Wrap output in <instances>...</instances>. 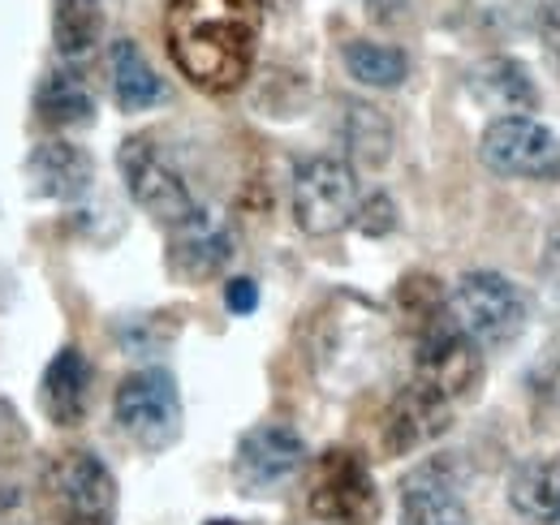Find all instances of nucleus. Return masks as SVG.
<instances>
[{
  "instance_id": "nucleus-12",
  "label": "nucleus",
  "mask_w": 560,
  "mask_h": 525,
  "mask_svg": "<svg viewBox=\"0 0 560 525\" xmlns=\"http://www.w3.org/2000/svg\"><path fill=\"white\" fill-rule=\"evenodd\" d=\"M448 418H453V405L435 388H427V384L415 380V384H406V393L393 400V409L384 418V448L397 453V457L415 453L427 440L448 431Z\"/></svg>"
},
{
  "instance_id": "nucleus-5",
  "label": "nucleus",
  "mask_w": 560,
  "mask_h": 525,
  "mask_svg": "<svg viewBox=\"0 0 560 525\" xmlns=\"http://www.w3.org/2000/svg\"><path fill=\"white\" fill-rule=\"evenodd\" d=\"M117 164H121V177H126V190L139 202L151 220H160L168 233L190 224L203 207L195 202V195L186 190V182L177 177V168L160 155V147L147 138V133H135L121 142L117 151Z\"/></svg>"
},
{
  "instance_id": "nucleus-15",
  "label": "nucleus",
  "mask_w": 560,
  "mask_h": 525,
  "mask_svg": "<svg viewBox=\"0 0 560 525\" xmlns=\"http://www.w3.org/2000/svg\"><path fill=\"white\" fill-rule=\"evenodd\" d=\"M470 95L479 104H488L491 113L504 117H522L539 108V86L530 78V69L517 57H488L470 69Z\"/></svg>"
},
{
  "instance_id": "nucleus-18",
  "label": "nucleus",
  "mask_w": 560,
  "mask_h": 525,
  "mask_svg": "<svg viewBox=\"0 0 560 525\" xmlns=\"http://www.w3.org/2000/svg\"><path fill=\"white\" fill-rule=\"evenodd\" d=\"M108 73H113V100L121 113H142L164 100V82L155 78V69L135 39H117L108 48Z\"/></svg>"
},
{
  "instance_id": "nucleus-7",
  "label": "nucleus",
  "mask_w": 560,
  "mask_h": 525,
  "mask_svg": "<svg viewBox=\"0 0 560 525\" xmlns=\"http://www.w3.org/2000/svg\"><path fill=\"white\" fill-rule=\"evenodd\" d=\"M479 160L495 177L522 182H557L560 138L535 117H495L479 138Z\"/></svg>"
},
{
  "instance_id": "nucleus-6",
  "label": "nucleus",
  "mask_w": 560,
  "mask_h": 525,
  "mask_svg": "<svg viewBox=\"0 0 560 525\" xmlns=\"http://www.w3.org/2000/svg\"><path fill=\"white\" fill-rule=\"evenodd\" d=\"M306 504L324 525H375L380 517L375 478H371L366 460L350 448H328L315 460Z\"/></svg>"
},
{
  "instance_id": "nucleus-13",
  "label": "nucleus",
  "mask_w": 560,
  "mask_h": 525,
  "mask_svg": "<svg viewBox=\"0 0 560 525\" xmlns=\"http://www.w3.org/2000/svg\"><path fill=\"white\" fill-rule=\"evenodd\" d=\"M233 259V233L208 215L199 211L190 224L173 229V242H168V271L177 280H190V284H203L211 276H220L224 267Z\"/></svg>"
},
{
  "instance_id": "nucleus-19",
  "label": "nucleus",
  "mask_w": 560,
  "mask_h": 525,
  "mask_svg": "<svg viewBox=\"0 0 560 525\" xmlns=\"http://www.w3.org/2000/svg\"><path fill=\"white\" fill-rule=\"evenodd\" d=\"M35 108H39V121L52 126V130H78V126L95 121V95L70 69H57V73L44 78V86L35 95Z\"/></svg>"
},
{
  "instance_id": "nucleus-23",
  "label": "nucleus",
  "mask_w": 560,
  "mask_h": 525,
  "mask_svg": "<svg viewBox=\"0 0 560 525\" xmlns=\"http://www.w3.org/2000/svg\"><path fill=\"white\" fill-rule=\"evenodd\" d=\"M397 302H401L410 328L419 331V336L427 328H435V324L448 315V302L440 298V284H435L431 276H406L401 289H397Z\"/></svg>"
},
{
  "instance_id": "nucleus-20",
  "label": "nucleus",
  "mask_w": 560,
  "mask_h": 525,
  "mask_svg": "<svg viewBox=\"0 0 560 525\" xmlns=\"http://www.w3.org/2000/svg\"><path fill=\"white\" fill-rule=\"evenodd\" d=\"M100 35H104V9H100V0H57L52 39H57V52L66 61H78V57L95 52Z\"/></svg>"
},
{
  "instance_id": "nucleus-14",
  "label": "nucleus",
  "mask_w": 560,
  "mask_h": 525,
  "mask_svg": "<svg viewBox=\"0 0 560 525\" xmlns=\"http://www.w3.org/2000/svg\"><path fill=\"white\" fill-rule=\"evenodd\" d=\"M26 182L39 198H52V202H73L91 190L95 182V160L73 147L66 138H48L31 151L26 160Z\"/></svg>"
},
{
  "instance_id": "nucleus-4",
  "label": "nucleus",
  "mask_w": 560,
  "mask_h": 525,
  "mask_svg": "<svg viewBox=\"0 0 560 525\" xmlns=\"http://www.w3.org/2000/svg\"><path fill=\"white\" fill-rule=\"evenodd\" d=\"M353 168L337 155H311L293 168V220L306 237H332L358 215Z\"/></svg>"
},
{
  "instance_id": "nucleus-1",
  "label": "nucleus",
  "mask_w": 560,
  "mask_h": 525,
  "mask_svg": "<svg viewBox=\"0 0 560 525\" xmlns=\"http://www.w3.org/2000/svg\"><path fill=\"white\" fill-rule=\"evenodd\" d=\"M259 31L264 0H168L164 9L173 66L208 95H229L250 78Z\"/></svg>"
},
{
  "instance_id": "nucleus-25",
  "label": "nucleus",
  "mask_w": 560,
  "mask_h": 525,
  "mask_svg": "<svg viewBox=\"0 0 560 525\" xmlns=\"http://www.w3.org/2000/svg\"><path fill=\"white\" fill-rule=\"evenodd\" d=\"M224 306H229L233 315H255V306H259V284L246 280V276L229 280V284H224Z\"/></svg>"
},
{
  "instance_id": "nucleus-27",
  "label": "nucleus",
  "mask_w": 560,
  "mask_h": 525,
  "mask_svg": "<svg viewBox=\"0 0 560 525\" xmlns=\"http://www.w3.org/2000/svg\"><path fill=\"white\" fill-rule=\"evenodd\" d=\"M362 4H366V13L375 22H393V18H401L410 9V0H362Z\"/></svg>"
},
{
  "instance_id": "nucleus-26",
  "label": "nucleus",
  "mask_w": 560,
  "mask_h": 525,
  "mask_svg": "<svg viewBox=\"0 0 560 525\" xmlns=\"http://www.w3.org/2000/svg\"><path fill=\"white\" fill-rule=\"evenodd\" d=\"M539 39H544L548 57L560 66V0H548V4L539 9Z\"/></svg>"
},
{
  "instance_id": "nucleus-9",
  "label": "nucleus",
  "mask_w": 560,
  "mask_h": 525,
  "mask_svg": "<svg viewBox=\"0 0 560 525\" xmlns=\"http://www.w3.org/2000/svg\"><path fill=\"white\" fill-rule=\"evenodd\" d=\"M415 380L435 388L448 405L462 396L479 393L483 384V358L479 345L457 328L448 315L419 336V358H415Z\"/></svg>"
},
{
  "instance_id": "nucleus-29",
  "label": "nucleus",
  "mask_w": 560,
  "mask_h": 525,
  "mask_svg": "<svg viewBox=\"0 0 560 525\" xmlns=\"http://www.w3.org/2000/svg\"><path fill=\"white\" fill-rule=\"evenodd\" d=\"M13 422H18V418H13V413H9V405L0 400V440H4L9 431H13Z\"/></svg>"
},
{
  "instance_id": "nucleus-22",
  "label": "nucleus",
  "mask_w": 560,
  "mask_h": 525,
  "mask_svg": "<svg viewBox=\"0 0 560 525\" xmlns=\"http://www.w3.org/2000/svg\"><path fill=\"white\" fill-rule=\"evenodd\" d=\"M346 142H350L358 164L380 168L388 160V151H393V126H388V117L380 108L350 104V113H346Z\"/></svg>"
},
{
  "instance_id": "nucleus-31",
  "label": "nucleus",
  "mask_w": 560,
  "mask_h": 525,
  "mask_svg": "<svg viewBox=\"0 0 560 525\" xmlns=\"http://www.w3.org/2000/svg\"><path fill=\"white\" fill-rule=\"evenodd\" d=\"M208 525H242V522H229V517H220V522H208Z\"/></svg>"
},
{
  "instance_id": "nucleus-10",
  "label": "nucleus",
  "mask_w": 560,
  "mask_h": 525,
  "mask_svg": "<svg viewBox=\"0 0 560 525\" xmlns=\"http://www.w3.org/2000/svg\"><path fill=\"white\" fill-rule=\"evenodd\" d=\"M52 504L66 517H113L117 509V478L95 453H61L48 465Z\"/></svg>"
},
{
  "instance_id": "nucleus-21",
  "label": "nucleus",
  "mask_w": 560,
  "mask_h": 525,
  "mask_svg": "<svg viewBox=\"0 0 560 525\" xmlns=\"http://www.w3.org/2000/svg\"><path fill=\"white\" fill-rule=\"evenodd\" d=\"M346 69L362 86L388 91V86H401L410 78V57L401 48H388V44L353 39V44H346Z\"/></svg>"
},
{
  "instance_id": "nucleus-11",
  "label": "nucleus",
  "mask_w": 560,
  "mask_h": 525,
  "mask_svg": "<svg viewBox=\"0 0 560 525\" xmlns=\"http://www.w3.org/2000/svg\"><path fill=\"white\" fill-rule=\"evenodd\" d=\"M401 522L406 525H470L462 500V478L448 457H427L401 478Z\"/></svg>"
},
{
  "instance_id": "nucleus-17",
  "label": "nucleus",
  "mask_w": 560,
  "mask_h": 525,
  "mask_svg": "<svg viewBox=\"0 0 560 525\" xmlns=\"http://www.w3.org/2000/svg\"><path fill=\"white\" fill-rule=\"evenodd\" d=\"M509 504L526 522H560V453L552 457H526L509 478Z\"/></svg>"
},
{
  "instance_id": "nucleus-28",
  "label": "nucleus",
  "mask_w": 560,
  "mask_h": 525,
  "mask_svg": "<svg viewBox=\"0 0 560 525\" xmlns=\"http://www.w3.org/2000/svg\"><path fill=\"white\" fill-rule=\"evenodd\" d=\"M544 289H548V302L560 311V255L544 267Z\"/></svg>"
},
{
  "instance_id": "nucleus-30",
  "label": "nucleus",
  "mask_w": 560,
  "mask_h": 525,
  "mask_svg": "<svg viewBox=\"0 0 560 525\" xmlns=\"http://www.w3.org/2000/svg\"><path fill=\"white\" fill-rule=\"evenodd\" d=\"M61 525H113V517H66Z\"/></svg>"
},
{
  "instance_id": "nucleus-2",
  "label": "nucleus",
  "mask_w": 560,
  "mask_h": 525,
  "mask_svg": "<svg viewBox=\"0 0 560 525\" xmlns=\"http://www.w3.org/2000/svg\"><path fill=\"white\" fill-rule=\"evenodd\" d=\"M448 319L466 331L479 349H504L530 324V302L500 271H466L453 284Z\"/></svg>"
},
{
  "instance_id": "nucleus-8",
  "label": "nucleus",
  "mask_w": 560,
  "mask_h": 525,
  "mask_svg": "<svg viewBox=\"0 0 560 525\" xmlns=\"http://www.w3.org/2000/svg\"><path fill=\"white\" fill-rule=\"evenodd\" d=\"M306 465V444L293 427L284 422H264V427H250L242 440H237V453H233V482L246 491V495H272L280 487H289Z\"/></svg>"
},
{
  "instance_id": "nucleus-16",
  "label": "nucleus",
  "mask_w": 560,
  "mask_h": 525,
  "mask_svg": "<svg viewBox=\"0 0 560 525\" xmlns=\"http://www.w3.org/2000/svg\"><path fill=\"white\" fill-rule=\"evenodd\" d=\"M86 400H91V362L82 358V349L66 345L39 384V405L57 427H78L86 418Z\"/></svg>"
},
{
  "instance_id": "nucleus-3",
  "label": "nucleus",
  "mask_w": 560,
  "mask_h": 525,
  "mask_svg": "<svg viewBox=\"0 0 560 525\" xmlns=\"http://www.w3.org/2000/svg\"><path fill=\"white\" fill-rule=\"evenodd\" d=\"M113 413H117V427L142 453H164L182 440V393L164 366L126 375L113 396Z\"/></svg>"
},
{
  "instance_id": "nucleus-24",
  "label": "nucleus",
  "mask_w": 560,
  "mask_h": 525,
  "mask_svg": "<svg viewBox=\"0 0 560 525\" xmlns=\"http://www.w3.org/2000/svg\"><path fill=\"white\" fill-rule=\"evenodd\" d=\"M358 229L366 233V237H384V233H393V224H397V207H393V198L388 195H371L366 202H358Z\"/></svg>"
}]
</instances>
